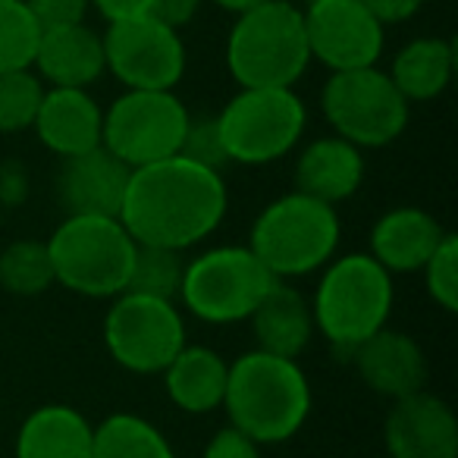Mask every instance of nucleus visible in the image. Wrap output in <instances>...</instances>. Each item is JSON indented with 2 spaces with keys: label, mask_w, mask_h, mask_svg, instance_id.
Here are the masks:
<instances>
[{
  "label": "nucleus",
  "mask_w": 458,
  "mask_h": 458,
  "mask_svg": "<svg viewBox=\"0 0 458 458\" xmlns=\"http://www.w3.org/2000/svg\"><path fill=\"white\" fill-rule=\"evenodd\" d=\"M226 208L223 173L173 154L129 173L120 223L139 245L189 251L216 233Z\"/></svg>",
  "instance_id": "nucleus-1"
},
{
  "label": "nucleus",
  "mask_w": 458,
  "mask_h": 458,
  "mask_svg": "<svg viewBox=\"0 0 458 458\" xmlns=\"http://www.w3.org/2000/svg\"><path fill=\"white\" fill-rule=\"evenodd\" d=\"M314 395L305 368L295 358L251 349L229 364L223 411L258 445L293 439L311 414Z\"/></svg>",
  "instance_id": "nucleus-2"
},
{
  "label": "nucleus",
  "mask_w": 458,
  "mask_h": 458,
  "mask_svg": "<svg viewBox=\"0 0 458 458\" xmlns=\"http://www.w3.org/2000/svg\"><path fill=\"white\" fill-rule=\"evenodd\" d=\"M393 301V274L368 251L333 258L311 299L314 330L336 352L352 355L364 339L386 327Z\"/></svg>",
  "instance_id": "nucleus-3"
},
{
  "label": "nucleus",
  "mask_w": 458,
  "mask_h": 458,
  "mask_svg": "<svg viewBox=\"0 0 458 458\" xmlns=\"http://www.w3.org/2000/svg\"><path fill=\"white\" fill-rule=\"evenodd\" d=\"M339 239L343 223L336 208L293 189L255 216L249 249L276 280H299L336 258Z\"/></svg>",
  "instance_id": "nucleus-4"
},
{
  "label": "nucleus",
  "mask_w": 458,
  "mask_h": 458,
  "mask_svg": "<svg viewBox=\"0 0 458 458\" xmlns=\"http://www.w3.org/2000/svg\"><path fill=\"white\" fill-rule=\"evenodd\" d=\"M311 64L305 16L289 0H267L236 16L226 70L239 89H293Z\"/></svg>",
  "instance_id": "nucleus-5"
},
{
  "label": "nucleus",
  "mask_w": 458,
  "mask_h": 458,
  "mask_svg": "<svg viewBox=\"0 0 458 458\" xmlns=\"http://www.w3.org/2000/svg\"><path fill=\"white\" fill-rule=\"evenodd\" d=\"M139 242L120 216L66 214L47 239L54 283L85 299H116L126 293Z\"/></svg>",
  "instance_id": "nucleus-6"
},
{
  "label": "nucleus",
  "mask_w": 458,
  "mask_h": 458,
  "mask_svg": "<svg viewBox=\"0 0 458 458\" xmlns=\"http://www.w3.org/2000/svg\"><path fill=\"white\" fill-rule=\"evenodd\" d=\"M276 276L258 261L249 245H216L185 261L176 299L191 318L226 327L249 320Z\"/></svg>",
  "instance_id": "nucleus-7"
},
{
  "label": "nucleus",
  "mask_w": 458,
  "mask_h": 458,
  "mask_svg": "<svg viewBox=\"0 0 458 458\" xmlns=\"http://www.w3.org/2000/svg\"><path fill=\"white\" fill-rule=\"evenodd\" d=\"M308 126L305 101L293 89H239L216 114L229 164L264 166L286 157Z\"/></svg>",
  "instance_id": "nucleus-8"
},
{
  "label": "nucleus",
  "mask_w": 458,
  "mask_h": 458,
  "mask_svg": "<svg viewBox=\"0 0 458 458\" xmlns=\"http://www.w3.org/2000/svg\"><path fill=\"white\" fill-rule=\"evenodd\" d=\"M408 107L393 79L377 66L330 72L320 91V110L333 135L364 148H386L405 132Z\"/></svg>",
  "instance_id": "nucleus-9"
},
{
  "label": "nucleus",
  "mask_w": 458,
  "mask_h": 458,
  "mask_svg": "<svg viewBox=\"0 0 458 458\" xmlns=\"http://www.w3.org/2000/svg\"><path fill=\"white\" fill-rule=\"evenodd\" d=\"M185 343L182 308L170 299L120 293L104 318V345L129 374H164Z\"/></svg>",
  "instance_id": "nucleus-10"
},
{
  "label": "nucleus",
  "mask_w": 458,
  "mask_h": 458,
  "mask_svg": "<svg viewBox=\"0 0 458 458\" xmlns=\"http://www.w3.org/2000/svg\"><path fill=\"white\" fill-rule=\"evenodd\" d=\"M191 114L176 91L126 89L104 110L101 145L123 160L129 170H139L154 160L179 154Z\"/></svg>",
  "instance_id": "nucleus-11"
},
{
  "label": "nucleus",
  "mask_w": 458,
  "mask_h": 458,
  "mask_svg": "<svg viewBox=\"0 0 458 458\" xmlns=\"http://www.w3.org/2000/svg\"><path fill=\"white\" fill-rule=\"evenodd\" d=\"M104 38L107 70L126 89L173 91L185 76V45L176 29L154 16L110 22Z\"/></svg>",
  "instance_id": "nucleus-12"
},
{
  "label": "nucleus",
  "mask_w": 458,
  "mask_h": 458,
  "mask_svg": "<svg viewBox=\"0 0 458 458\" xmlns=\"http://www.w3.org/2000/svg\"><path fill=\"white\" fill-rule=\"evenodd\" d=\"M301 16L311 60L330 72L377 66L383 54V26L361 0H308Z\"/></svg>",
  "instance_id": "nucleus-13"
},
{
  "label": "nucleus",
  "mask_w": 458,
  "mask_h": 458,
  "mask_svg": "<svg viewBox=\"0 0 458 458\" xmlns=\"http://www.w3.org/2000/svg\"><path fill=\"white\" fill-rule=\"evenodd\" d=\"M383 443L389 458H458V418L449 402L420 389L393 402Z\"/></svg>",
  "instance_id": "nucleus-14"
},
{
  "label": "nucleus",
  "mask_w": 458,
  "mask_h": 458,
  "mask_svg": "<svg viewBox=\"0 0 458 458\" xmlns=\"http://www.w3.org/2000/svg\"><path fill=\"white\" fill-rule=\"evenodd\" d=\"M349 358L355 361L364 386L389 402L427 389V377H430L427 355L418 339L402 330L383 327L370 339H364Z\"/></svg>",
  "instance_id": "nucleus-15"
},
{
  "label": "nucleus",
  "mask_w": 458,
  "mask_h": 458,
  "mask_svg": "<svg viewBox=\"0 0 458 458\" xmlns=\"http://www.w3.org/2000/svg\"><path fill=\"white\" fill-rule=\"evenodd\" d=\"M129 166L104 145L76 157H64L57 173V198L66 214H101L120 216L129 185Z\"/></svg>",
  "instance_id": "nucleus-16"
},
{
  "label": "nucleus",
  "mask_w": 458,
  "mask_h": 458,
  "mask_svg": "<svg viewBox=\"0 0 458 458\" xmlns=\"http://www.w3.org/2000/svg\"><path fill=\"white\" fill-rule=\"evenodd\" d=\"M32 129L41 145L60 160L76 157L101 145L104 110L89 89H45Z\"/></svg>",
  "instance_id": "nucleus-17"
},
{
  "label": "nucleus",
  "mask_w": 458,
  "mask_h": 458,
  "mask_svg": "<svg viewBox=\"0 0 458 458\" xmlns=\"http://www.w3.org/2000/svg\"><path fill=\"white\" fill-rule=\"evenodd\" d=\"M32 66L51 89H89L107 72L104 38L85 22L45 29Z\"/></svg>",
  "instance_id": "nucleus-18"
},
{
  "label": "nucleus",
  "mask_w": 458,
  "mask_h": 458,
  "mask_svg": "<svg viewBox=\"0 0 458 458\" xmlns=\"http://www.w3.org/2000/svg\"><path fill=\"white\" fill-rule=\"evenodd\" d=\"M445 236L443 223L424 208H393L370 229V251L377 264L389 274H420L424 261L433 255L439 239Z\"/></svg>",
  "instance_id": "nucleus-19"
},
{
  "label": "nucleus",
  "mask_w": 458,
  "mask_h": 458,
  "mask_svg": "<svg viewBox=\"0 0 458 458\" xmlns=\"http://www.w3.org/2000/svg\"><path fill=\"white\" fill-rule=\"evenodd\" d=\"M295 191L336 208L364 182V151L339 135H324L301 148L295 160Z\"/></svg>",
  "instance_id": "nucleus-20"
},
{
  "label": "nucleus",
  "mask_w": 458,
  "mask_h": 458,
  "mask_svg": "<svg viewBox=\"0 0 458 458\" xmlns=\"http://www.w3.org/2000/svg\"><path fill=\"white\" fill-rule=\"evenodd\" d=\"M249 324L251 333H255V349L280 358H295V361L318 333L314 330L311 301L295 286H289V280H276L267 289V295L251 311Z\"/></svg>",
  "instance_id": "nucleus-21"
},
{
  "label": "nucleus",
  "mask_w": 458,
  "mask_h": 458,
  "mask_svg": "<svg viewBox=\"0 0 458 458\" xmlns=\"http://www.w3.org/2000/svg\"><path fill=\"white\" fill-rule=\"evenodd\" d=\"M95 427L79 408L51 402L26 414L16 430V458H91Z\"/></svg>",
  "instance_id": "nucleus-22"
},
{
  "label": "nucleus",
  "mask_w": 458,
  "mask_h": 458,
  "mask_svg": "<svg viewBox=\"0 0 458 458\" xmlns=\"http://www.w3.org/2000/svg\"><path fill=\"white\" fill-rule=\"evenodd\" d=\"M226 374H229V361L220 352L208 349V345L185 343L160 377H164L166 395H170V402L179 411L208 414L223 408Z\"/></svg>",
  "instance_id": "nucleus-23"
},
{
  "label": "nucleus",
  "mask_w": 458,
  "mask_h": 458,
  "mask_svg": "<svg viewBox=\"0 0 458 458\" xmlns=\"http://www.w3.org/2000/svg\"><path fill=\"white\" fill-rule=\"evenodd\" d=\"M386 76L393 79V85L408 104L433 101L449 89L452 76H455V45L449 38H437V35L408 41L393 57Z\"/></svg>",
  "instance_id": "nucleus-24"
},
{
  "label": "nucleus",
  "mask_w": 458,
  "mask_h": 458,
  "mask_svg": "<svg viewBox=\"0 0 458 458\" xmlns=\"http://www.w3.org/2000/svg\"><path fill=\"white\" fill-rule=\"evenodd\" d=\"M91 458H176L157 424L132 411L107 414L95 427Z\"/></svg>",
  "instance_id": "nucleus-25"
},
{
  "label": "nucleus",
  "mask_w": 458,
  "mask_h": 458,
  "mask_svg": "<svg viewBox=\"0 0 458 458\" xmlns=\"http://www.w3.org/2000/svg\"><path fill=\"white\" fill-rule=\"evenodd\" d=\"M54 286V264L47 255V242L20 239L0 251V289L10 295L32 299Z\"/></svg>",
  "instance_id": "nucleus-26"
},
{
  "label": "nucleus",
  "mask_w": 458,
  "mask_h": 458,
  "mask_svg": "<svg viewBox=\"0 0 458 458\" xmlns=\"http://www.w3.org/2000/svg\"><path fill=\"white\" fill-rule=\"evenodd\" d=\"M41 26L26 0H0V72L32 70Z\"/></svg>",
  "instance_id": "nucleus-27"
},
{
  "label": "nucleus",
  "mask_w": 458,
  "mask_h": 458,
  "mask_svg": "<svg viewBox=\"0 0 458 458\" xmlns=\"http://www.w3.org/2000/svg\"><path fill=\"white\" fill-rule=\"evenodd\" d=\"M182 274H185L182 251L157 249V245H139L126 293L157 295V299L176 301L179 286H182Z\"/></svg>",
  "instance_id": "nucleus-28"
},
{
  "label": "nucleus",
  "mask_w": 458,
  "mask_h": 458,
  "mask_svg": "<svg viewBox=\"0 0 458 458\" xmlns=\"http://www.w3.org/2000/svg\"><path fill=\"white\" fill-rule=\"evenodd\" d=\"M41 98H45V82L32 70L0 72V135L32 129Z\"/></svg>",
  "instance_id": "nucleus-29"
},
{
  "label": "nucleus",
  "mask_w": 458,
  "mask_h": 458,
  "mask_svg": "<svg viewBox=\"0 0 458 458\" xmlns=\"http://www.w3.org/2000/svg\"><path fill=\"white\" fill-rule=\"evenodd\" d=\"M424 274L427 295L437 301L443 311H458V236L445 233L439 239V245L433 249V255L420 267Z\"/></svg>",
  "instance_id": "nucleus-30"
},
{
  "label": "nucleus",
  "mask_w": 458,
  "mask_h": 458,
  "mask_svg": "<svg viewBox=\"0 0 458 458\" xmlns=\"http://www.w3.org/2000/svg\"><path fill=\"white\" fill-rule=\"evenodd\" d=\"M179 154L201 166H210V170H220L229 164L226 151H223L220 141V129H216V116H201V120H189V129H185V139Z\"/></svg>",
  "instance_id": "nucleus-31"
},
{
  "label": "nucleus",
  "mask_w": 458,
  "mask_h": 458,
  "mask_svg": "<svg viewBox=\"0 0 458 458\" xmlns=\"http://www.w3.org/2000/svg\"><path fill=\"white\" fill-rule=\"evenodd\" d=\"M29 10H32L35 22L45 29H60V26H76V22H85V13H89V0H26Z\"/></svg>",
  "instance_id": "nucleus-32"
},
{
  "label": "nucleus",
  "mask_w": 458,
  "mask_h": 458,
  "mask_svg": "<svg viewBox=\"0 0 458 458\" xmlns=\"http://www.w3.org/2000/svg\"><path fill=\"white\" fill-rule=\"evenodd\" d=\"M201 458H264L261 445L255 443L251 437H245L239 427L226 424L208 439Z\"/></svg>",
  "instance_id": "nucleus-33"
},
{
  "label": "nucleus",
  "mask_w": 458,
  "mask_h": 458,
  "mask_svg": "<svg viewBox=\"0 0 458 458\" xmlns=\"http://www.w3.org/2000/svg\"><path fill=\"white\" fill-rule=\"evenodd\" d=\"M29 191H32V179L26 166L20 160H4L0 164V208H22L29 201Z\"/></svg>",
  "instance_id": "nucleus-34"
},
{
  "label": "nucleus",
  "mask_w": 458,
  "mask_h": 458,
  "mask_svg": "<svg viewBox=\"0 0 458 458\" xmlns=\"http://www.w3.org/2000/svg\"><path fill=\"white\" fill-rule=\"evenodd\" d=\"M201 4H204V0H151V10H148V16H154V20L164 22V26L182 32V29L198 16Z\"/></svg>",
  "instance_id": "nucleus-35"
},
{
  "label": "nucleus",
  "mask_w": 458,
  "mask_h": 458,
  "mask_svg": "<svg viewBox=\"0 0 458 458\" xmlns=\"http://www.w3.org/2000/svg\"><path fill=\"white\" fill-rule=\"evenodd\" d=\"M361 4L374 13V20L380 22L383 29L408 22L420 7H424V0H361Z\"/></svg>",
  "instance_id": "nucleus-36"
},
{
  "label": "nucleus",
  "mask_w": 458,
  "mask_h": 458,
  "mask_svg": "<svg viewBox=\"0 0 458 458\" xmlns=\"http://www.w3.org/2000/svg\"><path fill=\"white\" fill-rule=\"evenodd\" d=\"M91 7L110 22H126V20H139V16H148L151 10V0H89Z\"/></svg>",
  "instance_id": "nucleus-37"
},
{
  "label": "nucleus",
  "mask_w": 458,
  "mask_h": 458,
  "mask_svg": "<svg viewBox=\"0 0 458 458\" xmlns=\"http://www.w3.org/2000/svg\"><path fill=\"white\" fill-rule=\"evenodd\" d=\"M216 7L226 10V13H249V10L261 7V4H267V0H214Z\"/></svg>",
  "instance_id": "nucleus-38"
}]
</instances>
